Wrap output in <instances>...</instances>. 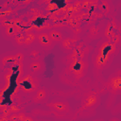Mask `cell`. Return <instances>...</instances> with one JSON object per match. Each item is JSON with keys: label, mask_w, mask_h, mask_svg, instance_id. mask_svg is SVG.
I'll return each mask as SVG.
<instances>
[{"label": "cell", "mask_w": 121, "mask_h": 121, "mask_svg": "<svg viewBox=\"0 0 121 121\" xmlns=\"http://www.w3.org/2000/svg\"><path fill=\"white\" fill-rule=\"evenodd\" d=\"M117 53V45L108 40H101L93 54L92 63L95 70L102 71L107 68Z\"/></svg>", "instance_id": "obj_1"}, {"label": "cell", "mask_w": 121, "mask_h": 121, "mask_svg": "<svg viewBox=\"0 0 121 121\" xmlns=\"http://www.w3.org/2000/svg\"><path fill=\"white\" fill-rule=\"evenodd\" d=\"M89 63L87 59H75L67 60L65 73L75 80L82 79L88 70Z\"/></svg>", "instance_id": "obj_2"}, {"label": "cell", "mask_w": 121, "mask_h": 121, "mask_svg": "<svg viewBox=\"0 0 121 121\" xmlns=\"http://www.w3.org/2000/svg\"><path fill=\"white\" fill-rule=\"evenodd\" d=\"M20 86L23 92L25 93H33L39 89L38 79L35 75L27 74L20 80Z\"/></svg>", "instance_id": "obj_3"}, {"label": "cell", "mask_w": 121, "mask_h": 121, "mask_svg": "<svg viewBox=\"0 0 121 121\" xmlns=\"http://www.w3.org/2000/svg\"><path fill=\"white\" fill-rule=\"evenodd\" d=\"M106 87L110 93L113 95L121 94V72L120 70L116 71L112 75H111L106 82Z\"/></svg>", "instance_id": "obj_4"}, {"label": "cell", "mask_w": 121, "mask_h": 121, "mask_svg": "<svg viewBox=\"0 0 121 121\" xmlns=\"http://www.w3.org/2000/svg\"><path fill=\"white\" fill-rule=\"evenodd\" d=\"M100 103V95L95 92L90 91L83 95L82 98V108L83 109H95Z\"/></svg>", "instance_id": "obj_5"}, {"label": "cell", "mask_w": 121, "mask_h": 121, "mask_svg": "<svg viewBox=\"0 0 121 121\" xmlns=\"http://www.w3.org/2000/svg\"><path fill=\"white\" fill-rule=\"evenodd\" d=\"M37 43H39V45L44 49V50H51L55 43L51 41L48 33L46 31H41L37 34V39H36Z\"/></svg>", "instance_id": "obj_6"}, {"label": "cell", "mask_w": 121, "mask_h": 121, "mask_svg": "<svg viewBox=\"0 0 121 121\" xmlns=\"http://www.w3.org/2000/svg\"><path fill=\"white\" fill-rule=\"evenodd\" d=\"M47 107L50 110L56 112H60V113H66L70 112L69 103L66 101H62V100H52L49 103H47Z\"/></svg>", "instance_id": "obj_7"}, {"label": "cell", "mask_w": 121, "mask_h": 121, "mask_svg": "<svg viewBox=\"0 0 121 121\" xmlns=\"http://www.w3.org/2000/svg\"><path fill=\"white\" fill-rule=\"evenodd\" d=\"M28 70L32 75H40L44 70V64L40 60H34L28 64Z\"/></svg>", "instance_id": "obj_8"}, {"label": "cell", "mask_w": 121, "mask_h": 121, "mask_svg": "<svg viewBox=\"0 0 121 121\" xmlns=\"http://www.w3.org/2000/svg\"><path fill=\"white\" fill-rule=\"evenodd\" d=\"M78 39L75 38H63L62 41L60 43V47L65 51V52H71L76 46H77Z\"/></svg>", "instance_id": "obj_9"}, {"label": "cell", "mask_w": 121, "mask_h": 121, "mask_svg": "<svg viewBox=\"0 0 121 121\" xmlns=\"http://www.w3.org/2000/svg\"><path fill=\"white\" fill-rule=\"evenodd\" d=\"M115 35V23L113 21L109 22L104 29V36L106 37V40L111 41L113 36Z\"/></svg>", "instance_id": "obj_10"}, {"label": "cell", "mask_w": 121, "mask_h": 121, "mask_svg": "<svg viewBox=\"0 0 121 121\" xmlns=\"http://www.w3.org/2000/svg\"><path fill=\"white\" fill-rule=\"evenodd\" d=\"M47 33H48V35H49L51 41H52L54 43H60L62 41V39L64 38L63 35H62V33H61L60 30H58V29L52 28V29H50L49 31H47Z\"/></svg>", "instance_id": "obj_11"}, {"label": "cell", "mask_w": 121, "mask_h": 121, "mask_svg": "<svg viewBox=\"0 0 121 121\" xmlns=\"http://www.w3.org/2000/svg\"><path fill=\"white\" fill-rule=\"evenodd\" d=\"M46 96H47V93H46L45 89L41 88V89H38L35 92V95H34V96L32 98V101L34 103H40L43 100H44L46 98Z\"/></svg>", "instance_id": "obj_12"}, {"label": "cell", "mask_w": 121, "mask_h": 121, "mask_svg": "<svg viewBox=\"0 0 121 121\" xmlns=\"http://www.w3.org/2000/svg\"><path fill=\"white\" fill-rule=\"evenodd\" d=\"M4 33H5V36L7 37V38H13L14 39V37L17 35V33H18V30H17V28L13 26V25H9V26H7L6 27H5V30H4Z\"/></svg>", "instance_id": "obj_13"}, {"label": "cell", "mask_w": 121, "mask_h": 121, "mask_svg": "<svg viewBox=\"0 0 121 121\" xmlns=\"http://www.w3.org/2000/svg\"><path fill=\"white\" fill-rule=\"evenodd\" d=\"M98 9L99 10L103 13V15H108L110 10H111V5H110V2L107 1V0H103V1H100L99 4H98Z\"/></svg>", "instance_id": "obj_14"}, {"label": "cell", "mask_w": 121, "mask_h": 121, "mask_svg": "<svg viewBox=\"0 0 121 121\" xmlns=\"http://www.w3.org/2000/svg\"><path fill=\"white\" fill-rule=\"evenodd\" d=\"M37 39V34L33 31H28L25 34V44L24 45H30L32 44Z\"/></svg>", "instance_id": "obj_15"}, {"label": "cell", "mask_w": 121, "mask_h": 121, "mask_svg": "<svg viewBox=\"0 0 121 121\" xmlns=\"http://www.w3.org/2000/svg\"><path fill=\"white\" fill-rule=\"evenodd\" d=\"M14 62V57L13 55H5L0 58V67L5 68L8 64Z\"/></svg>", "instance_id": "obj_16"}, {"label": "cell", "mask_w": 121, "mask_h": 121, "mask_svg": "<svg viewBox=\"0 0 121 121\" xmlns=\"http://www.w3.org/2000/svg\"><path fill=\"white\" fill-rule=\"evenodd\" d=\"M14 41H15V43L18 46L24 45L25 44V34L21 33V32H18L17 35L14 37Z\"/></svg>", "instance_id": "obj_17"}, {"label": "cell", "mask_w": 121, "mask_h": 121, "mask_svg": "<svg viewBox=\"0 0 121 121\" xmlns=\"http://www.w3.org/2000/svg\"><path fill=\"white\" fill-rule=\"evenodd\" d=\"M13 57H14V62H17V63H20V64L23 62L24 58H25L24 53H22V52H17V53H15V54L13 55Z\"/></svg>", "instance_id": "obj_18"}, {"label": "cell", "mask_w": 121, "mask_h": 121, "mask_svg": "<svg viewBox=\"0 0 121 121\" xmlns=\"http://www.w3.org/2000/svg\"><path fill=\"white\" fill-rule=\"evenodd\" d=\"M23 121H35V120H34V118H33L32 116H30V115H26V117L23 119Z\"/></svg>", "instance_id": "obj_19"}, {"label": "cell", "mask_w": 121, "mask_h": 121, "mask_svg": "<svg viewBox=\"0 0 121 121\" xmlns=\"http://www.w3.org/2000/svg\"><path fill=\"white\" fill-rule=\"evenodd\" d=\"M111 121H118V119H115L114 118V119H111Z\"/></svg>", "instance_id": "obj_20"}, {"label": "cell", "mask_w": 121, "mask_h": 121, "mask_svg": "<svg viewBox=\"0 0 121 121\" xmlns=\"http://www.w3.org/2000/svg\"><path fill=\"white\" fill-rule=\"evenodd\" d=\"M94 121H100V120H94Z\"/></svg>", "instance_id": "obj_21"}]
</instances>
